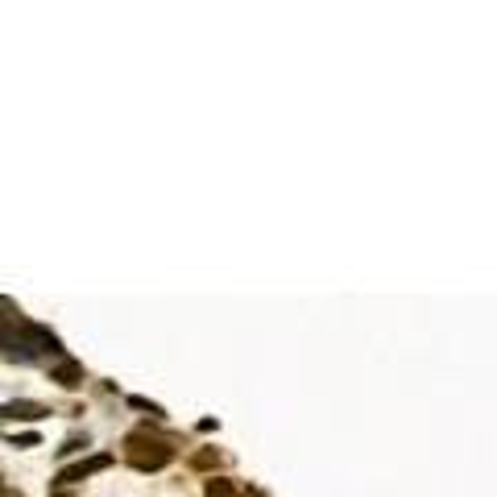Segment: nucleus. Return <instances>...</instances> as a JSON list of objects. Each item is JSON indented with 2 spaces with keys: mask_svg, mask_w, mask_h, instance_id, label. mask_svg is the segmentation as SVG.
<instances>
[{
  "mask_svg": "<svg viewBox=\"0 0 497 497\" xmlns=\"http://www.w3.org/2000/svg\"><path fill=\"white\" fill-rule=\"evenodd\" d=\"M125 460L133 468H141V473H158V468H166L174 460V448H170V440L153 435L150 427H141V432L125 435Z\"/></svg>",
  "mask_w": 497,
  "mask_h": 497,
  "instance_id": "nucleus-1",
  "label": "nucleus"
},
{
  "mask_svg": "<svg viewBox=\"0 0 497 497\" xmlns=\"http://www.w3.org/2000/svg\"><path fill=\"white\" fill-rule=\"evenodd\" d=\"M109 465H112V456H92V460H79V465H66L63 473H58V489L79 485V481H87L92 473H104Z\"/></svg>",
  "mask_w": 497,
  "mask_h": 497,
  "instance_id": "nucleus-2",
  "label": "nucleus"
},
{
  "mask_svg": "<svg viewBox=\"0 0 497 497\" xmlns=\"http://www.w3.org/2000/svg\"><path fill=\"white\" fill-rule=\"evenodd\" d=\"M50 381H58V386H66V389H75L79 381H83V365H79V361H71V357H63L55 369H50Z\"/></svg>",
  "mask_w": 497,
  "mask_h": 497,
  "instance_id": "nucleus-3",
  "label": "nucleus"
},
{
  "mask_svg": "<svg viewBox=\"0 0 497 497\" xmlns=\"http://www.w3.org/2000/svg\"><path fill=\"white\" fill-rule=\"evenodd\" d=\"M42 414H50L42 402H9V406H0V419H25V423H33V419H42Z\"/></svg>",
  "mask_w": 497,
  "mask_h": 497,
  "instance_id": "nucleus-4",
  "label": "nucleus"
},
{
  "mask_svg": "<svg viewBox=\"0 0 497 497\" xmlns=\"http://www.w3.org/2000/svg\"><path fill=\"white\" fill-rule=\"evenodd\" d=\"M207 497H240V493H237V485H232V481L212 476V481H207Z\"/></svg>",
  "mask_w": 497,
  "mask_h": 497,
  "instance_id": "nucleus-5",
  "label": "nucleus"
},
{
  "mask_svg": "<svg viewBox=\"0 0 497 497\" xmlns=\"http://www.w3.org/2000/svg\"><path fill=\"white\" fill-rule=\"evenodd\" d=\"M220 465V452H199L195 456V468H216Z\"/></svg>",
  "mask_w": 497,
  "mask_h": 497,
  "instance_id": "nucleus-6",
  "label": "nucleus"
},
{
  "mask_svg": "<svg viewBox=\"0 0 497 497\" xmlns=\"http://www.w3.org/2000/svg\"><path fill=\"white\" fill-rule=\"evenodd\" d=\"M137 411H150V414H162V406H153V402H145V398H129Z\"/></svg>",
  "mask_w": 497,
  "mask_h": 497,
  "instance_id": "nucleus-7",
  "label": "nucleus"
},
{
  "mask_svg": "<svg viewBox=\"0 0 497 497\" xmlns=\"http://www.w3.org/2000/svg\"><path fill=\"white\" fill-rule=\"evenodd\" d=\"M9 440L17 443V448H33V443H38V435H30V432H25V435H9Z\"/></svg>",
  "mask_w": 497,
  "mask_h": 497,
  "instance_id": "nucleus-8",
  "label": "nucleus"
},
{
  "mask_svg": "<svg viewBox=\"0 0 497 497\" xmlns=\"http://www.w3.org/2000/svg\"><path fill=\"white\" fill-rule=\"evenodd\" d=\"M0 497H25V493H17V489H9V485H4V489H0Z\"/></svg>",
  "mask_w": 497,
  "mask_h": 497,
  "instance_id": "nucleus-9",
  "label": "nucleus"
},
{
  "mask_svg": "<svg viewBox=\"0 0 497 497\" xmlns=\"http://www.w3.org/2000/svg\"><path fill=\"white\" fill-rule=\"evenodd\" d=\"M50 497H75V493H71V489H58V493H50Z\"/></svg>",
  "mask_w": 497,
  "mask_h": 497,
  "instance_id": "nucleus-10",
  "label": "nucleus"
},
{
  "mask_svg": "<svg viewBox=\"0 0 497 497\" xmlns=\"http://www.w3.org/2000/svg\"><path fill=\"white\" fill-rule=\"evenodd\" d=\"M240 497H253V493H240Z\"/></svg>",
  "mask_w": 497,
  "mask_h": 497,
  "instance_id": "nucleus-11",
  "label": "nucleus"
},
{
  "mask_svg": "<svg viewBox=\"0 0 497 497\" xmlns=\"http://www.w3.org/2000/svg\"><path fill=\"white\" fill-rule=\"evenodd\" d=\"M0 489H4V481H0Z\"/></svg>",
  "mask_w": 497,
  "mask_h": 497,
  "instance_id": "nucleus-12",
  "label": "nucleus"
}]
</instances>
